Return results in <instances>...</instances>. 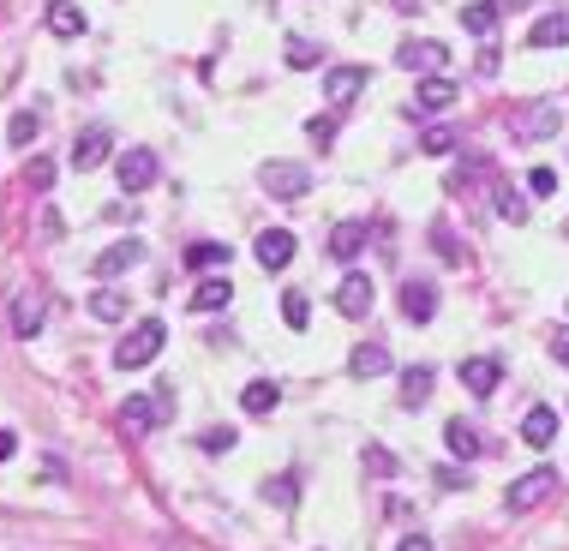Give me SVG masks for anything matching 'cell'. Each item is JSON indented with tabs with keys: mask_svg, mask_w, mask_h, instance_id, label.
Returning a JSON list of instances; mask_svg holds the SVG:
<instances>
[{
	"mask_svg": "<svg viewBox=\"0 0 569 551\" xmlns=\"http://www.w3.org/2000/svg\"><path fill=\"white\" fill-rule=\"evenodd\" d=\"M12 450H18V438H12V432H0V462H12Z\"/></svg>",
	"mask_w": 569,
	"mask_h": 551,
	"instance_id": "44",
	"label": "cell"
},
{
	"mask_svg": "<svg viewBox=\"0 0 569 551\" xmlns=\"http://www.w3.org/2000/svg\"><path fill=\"white\" fill-rule=\"evenodd\" d=\"M276 402H282V390H276V384H264V378H252V384L240 390V408H246V414H270Z\"/></svg>",
	"mask_w": 569,
	"mask_h": 551,
	"instance_id": "26",
	"label": "cell"
},
{
	"mask_svg": "<svg viewBox=\"0 0 569 551\" xmlns=\"http://www.w3.org/2000/svg\"><path fill=\"white\" fill-rule=\"evenodd\" d=\"M522 438H528L534 450H546V444L558 438V414H552V408H534V414L522 420Z\"/></svg>",
	"mask_w": 569,
	"mask_h": 551,
	"instance_id": "23",
	"label": "cell"
},
{
	"mask_svg": "<svg viewBox=\"0 0 569 551\" xmlns=\"http://www.w3.org/2000/svg\"><path fill=\"white\" fill-rule=\"evenodd\" d=\"M552 360H564V366H569V336H558V342H552Z\"/></svg>",
	"mask_w": 569,
	"mask_h": 551,
	"instance_id": "45",
	"label": "cell"
},
{
	"mask_svg": "<svg viewBox=\"0 0 569 551\" xmlns=\"http://www.w3.org/2000/svg\"><path fill=\"white\" fill-rule=\"evenodd\" d=\"M456 144H462L456 126H426V132H420V150H426V156H450Z\"/></svg>",
	"mask_w": 569,
	"mask_h": 551,
	"instance_id": "29",
	"label": "cell"
},
{
	"mask_svg": "<svg viewBox=\"0 0 569 551\" xmlns=\"http://www.w3.org/2000/svg\"><path fill=\"white\" fill-rule=\"evenodd\" d=\"M258 186H264L270 198H306V192H312V168H306V162H264V168H258Z\"/></svg>",
	"mask_w": 569,
	"mask_h": 551,
	"instance_id": "2",
	"label": "cell"
},
{
	"mask_svg": "<svg viewBox=\"0 0 569 551\" xmlns=\"http://www.w3.org/2000/svg\"><path fill=\"white\" fill-rule=\"evenodd\" d=\"M456 96H462V90H456V78L426 72V78H420V90H414V102H408V114H444Z\"/></svg>",
	"mask_w": 569,
	"mask_h": 551,
	"instance_id": "4",
	"label": "cell"
},
{
	"mask_svg": "<svg viewBox=\"0 0 569 551\" xmlns=\"http://www.w3.org/2000/svg\"><path fill=\"white\" fill-rule=\"evenodd\" d=\"M48 30L54 36H84V6L78 0H54L48 6Z\"/></svg>",
	"mask_w": 569,
	"mask_h": 551,
	"instance_id": "20",
	"label": "cell"
},
{
	"mask_svg": "<svg viewBox=\"0 0 569 551\" xmlns=\"http://www.w3.org/2000/svg\"><path fill=\"white\" fill-rule=\"evenodd\" d=\"M486 168H492V162H486V156H468V162H462V168H456V174H450V192H468V180H480V174H486Z\"/></svg>",
	"mask_w": 569,
	"mask_h": 551,
	"instance_id": "35",
	"label": "cell"
},
{
	"mask_svg": "<svg viewBox=\"0 0 569 551\" xmlns=\"http://www.w3.org/2000/svg\"><path fill=\"white\" fill-rule=\"evenodd\" d=\"M252 252H258L264 270H288V264H294V234H288V228H264Z\"/></svg>",
	"mask_w": 569,
	"mask_h": 551,
	"instance_id": "11",
	"label": "cell"
},
{
	"mask_svg": "<svg viewBox=\"0 0 569 551\" xmlns=\"http://www.w3.org/2000/svg\"><path fill=\"white\" fill-rule=\"evenodd\" d=\"M366 84H372V72H366V66H330V72H324V96H330L336 108H348Z\"/></svg>",
	"mask_w": 569,
	"mask_h": 551,
	"instance_id": "8",
	"label": "cell"
},
{
	"mask_svg": "<svg viewBox=\"0 0 569 551\" xmlns=\"http://www.w3.org/2000/svg\"><path fill=\"white\" fill-rule=\"evenodd\" d=\"M402 312H408L414 324H426V318L438 312V288H432V282H408V288H402Z\"/></svg>",
	"mask_w": 569,
	"mask_h": 551,
	"instance_id": "19",
	"label": "cell"
},
{
	"mask_svg": "<svg viewBox=\"0 0 569 551\" xmlns=\"http://www.w3.org/2000/svg\"><path fill=\"white\" fill-rule=\"evenodd\" d=\"M264 498L288 510V504H294V480H288V474H282V480H270V486H264Z\"/></svg>",
	"mask_w": 569,
	"mask_h": 551,
	"instance_id": "37",
	"label": "cell"
},
{
	"mask_svg": "<svg viewBox=\"0 0 569 551\" xmlns=\"http://www.w3.org/2000/svg\"><path fill=\"white\" fill-rule=\"evenodd\" d=\"M24 186H30V192H48V186H54V162H48V156H30V162H24Z\"/></svg>",
	"mask_w": 569,
	"mask_h": 551,
	"instance_id": "31",
	"label": "cell"
},
{
	"mask_svg": "<svg viewBox=\"0 0 569 551\" xmlns=\"http://www.w3.org/2000/svg\"><path fill=\"white\" fill-rule=\"evenodd\" d=\"M348 372H354L360 384H372V378H384V372H390V348H384V342H360V348L348 354Z\"/></svg>",
	"mask_w": 569,
	"mask_h": 551,
	"instance_id": "12",
	"label": "cell"
},
{
	"mask_svg": "<svg viewBox=\"0 0 569 551\" xmlns=\"http://www.w3.org/2000/svg\"><path fill=\"white\" fill-rule=\"evenodd\" d=\"M114 168H120V186H126V192H144V186L156 180V150H150V144H132V150H120Z\"/></svg>",
	"mask_w": 569,
	"mask_h": 551,
	"instance_id": "6",
	"label": "cell"
},
{
	"mask_svg": "<svg viewBox=\"0 0 569 551\" xmlns=\"http://www.w3.org/2000/svg\"><path fill=\"white\" fill-rule=\"evenodd\" d=\"M396 66H402V72H438V66H444V42H432V36H408V42L396 48Z\"/></svg>",
	"mask_w": 569,
	"mask_h": 551,
	"instance_id": "7",
	"label": "cell"
},
{
	"mask_svg": "<svg viewBox=\"0 0 569 551\" xmlns=\"http://www.w3.org/2000/svg\"><path fill=\"white\" fill-rule=\"evenodd\" d=\"M498 12H504V6H492V0H474V6H462V30H474V36H492V30H498Z\"/></svg>",
	"mask_w": 569,
	"mask_h": 551,
	"instance_id": "24",
	"label": "cell"
},
{
	"mask_svg": "<svg viewBox=\"0 0 569 551\" xmlns=\"http://www.w3.org/2000/svg\"><path fill=\"white\" fill-rule=\"evenodd\" d=\"M234 300V282L228 276H204L198 288H192V312H222Z\"/></svg>",
	"mask_w": 569,
	"mask_h": 551,
	"instance_id": "15",
	"label": "cell"
},
{
	"mask_svg": "<svg viewBox=\"0 0 569 551\" xmlns=\"http://www.w3.org/2000/svg\"><path fill=\"white\" fill-rule=\"evenodd\" d=\"M528 192H540V198L558 192V174H552V168H534V174H528Z\"/></svg>",
	"mask_w": 569,
	"mask_h": 551,
	"instance_id": "39",
	"label": "cell"
},
{
	"mask_svg": "<svg viewBox=\"0 0 569 551\" xmlns=\"http://www.w3.org/2000/svg\"><path fill=\"white\" fill-rule=\"evenodd\" d=\"M462 384H468L474 396H492V390L504 384V366H498L492 354H474V360H462Z\"/></svg>",
	"mask_w": 569,
	"mask_h": 551,
	"instance_id": "13",
	"label": "cell"
},
{
	"mask_svg": "<svg viewBox=\"0 0 569 551\" xmlns=\"http://www.w3.org/2000/svg\"><path fill=\"white\" fill-rule=\"evenodd\" d=\"M102 162H108V132H102V126H84V132L72 138V168L90 174V168H102Z\"/></svg>",
	"mask_w": 569,
	"mask_h": 551,
	"instance_id": "10",
	"label": "cell"
},
{
	"mask_svg": "<svg viewBox=\"0 0 569 551\" xmlns=\"http://www.w3.org/2000/svg\"><path fill=\"white\" fill-rule=\"evenodd\" d=\"M444 438H450V450H456V456H468V462L480 456V426H468V420H450V426H444Z\"/></svg>",
	"mask_w": 569,
	"mask_h": 551,
	"instance_id": "27",
	"label": "cell"
},
{
	"mask_svg": "<svg viewBox=\"0 0 569 551\" xmlns=\"http://www.w3.org/2000/svg\"><path fill=\"white\" fill-rule=\"evenodd\" d=\"M372 300H378L372 276L348 270V276H342V288H336V312H342V318H372Z\"/></svg>",
	"mask_w": 569,
	"mask_h": 551,
	"instance_id": "5",
	"label": "cell"
},
{
	"mask_svg": "<svg viewBox=\"0 0 569 551\" xmlns=\"http://www.w3.org/2000/svg\"><path fill=\"white\" fill-rule=\"evenodd\" d=\"M498 216H504V222H528V198H522L516 186H498Z\"/></svg>",
	"mask_w": 569,
	"mask_h": 551,
	"instance_id": "32",
	"label": "cell"
},
{
	"mask_svg": "<svg viewBox=\"0 0 569 551\" xmlns=\"http://www.w3.org/2000/svg\"><path fill=\"white\" fill-rule=\"evenodd\" d=\"M36 330H42V294L24 288V294L12 300V336H36Z\"/></svg>",
	"mask_w": 569,
	"mask_h": 551,
	"instance_id": "16",
	"label": "cell"
},
{
	"mask_svg": "<svg viewBox=\"0 0 569 551\" xmlns=\"http://www.w3.org/2000/svg\"><path fill=\"white\" fill-rule=\"evenodd\" d=\"M90 318L120 324V318H126V294H120V288H96V294H90Z\"/></svg>",
	"mask_w": 569,
	"mask_h": 551,
	"instance_id": "25",
	"label": "cell"
},
{
	"mask_svg": "<svg viewBox=\"0 0 569 551\" xmlns=\"http://www.w3.org/2000/svg\"><path fill=\"white\" fill-rule=\"evenodd\" d=\"M156 420H162V408H156V402H144V396H132V402L120 408V432H126V438H144Z\"/></svg>",
	"mask_w": 569,
	"mask_h": 551,
	"instance_id": "17",
	"label": "cell"
},
{
	"mask_svg": "<svg viewBox=\"0 0 569 551\" xmlns=\"http://www.w3.org/2000/svg\"><path fill=\"white\" fill-rule=\"evenodd\" d=\"M396 462H390V450H366V474H390Z\"/></svg>",
	"mask_w": 569,
	"mask_h": 551,
	"instance_id": "42",
	"label": "cell"
},
{
	"mask_svg": "<svg viewBox=\"0 0 569 551\" xmlns=\"http://www.w3.org/2000/svg\"><path fill=\"white\" fill-rule=\"evenodd\" d=\"M432 384H438V372H432V366H408V372H402V402H408V408H420V402L432 396Z\"/></svg>",
	"mask_w": 569,
	"mask_h": 551,
	"instance_id": "22",
	"label": "cell"
},
{
	"mask_svg": "<svg viewBox=\"0 0 569 551\" xmlns=\"http://www.w3.org/2000/svg\"><path fill=\"white\" fill-rule=\"evenodd\" d=\"M432 240H438V258H444V264H462V246H456V234H450L444 222L432 228Z\"/></svg>",
	"mask_w": 569,
	"mask_h": 551,
	"instance_id": "36",
	"label": "cell"
},
{
	"mask_svg": "<svg viewBox=\"0 0 569 551\" xmlns=\"http://www.w3.org/2000/svg\"><path fill=\"white\" fill-rule=\"evenodd\" d=\"M306 132H312L318 144H330V138H336V114H312V126H306Z\"/></svg>",
	"mask_w": 569,
	"mask_h": 551,
	"instance_id": "38",
	"label": "cell"
},
{
	"mask_svg": "<svg viewBox=\"0 0 569 551\" xmlns=\"http://www.w3.org/2000/svg\"><path fill=\"white\" fill-rule=\"evenodd\" d=\"M564 42H569V6L546 12V18L528 30V48H564Z\"/></svg>",
	"mask_w": 569,
	"mask_h": 551,
	"instance_id": "14",
	"label": "cell"
},
{
	"mask_svg": "<svg viewBox=\"0 0 569 551\" xmlns=\"http://www.w3.org/2000/svg\"><path fill=\"white\" fill-rule=\"evenodd\" d=\"M396 551H432V540H426V534H408V540H402Z\"/></svg>",
	"mask_w": 569,
	"mask_h": 551,
	"instance_id": "43",
	"label": "cell"
},
{
	"mask_svg": "<svg viewBox=\"0 0 569 551\" xmlns=\"http://www.w3.org/2000/svg\"><path fill=\"white\" fill-rule=\"evenodd\" d=\"M558 126H564V108H558V102H540V108H534L516 132H522V138H552Z\"/></svg>",
	"mask_w": 569,
	"mask_h": 551,
	"instance_id": "21",
	"label": "cell"
},
{
	"mask_svg": "<svg viewBox=\"0 0 569 551\" xmlns=\"http://www.w3.org/2000/svg\"><path fill=\"white\" fill-rule=\"evenodd\" d=\"M360 246H366V222H336L330 228V258H360Z\"/></svg>",
	"mask_w": 569,
	"mask_h": 551,
	"instance_id": "18",
	"label": "cell"
},
{
	"mask_svg": "<svg viewBox=\"0 0 569 551\" xmlns=\"http://www.w3.org/2000/svg\"><path fill=\"white\" fill-rule=\"evenodd\" d=\"M198 444H204V450H210V456H222V450H234V432H204V438H198Z\"/></svg>",
	"mask_w": 569,
	"mask_h": 551,
	"instance_id": "40",
	"label": "cell"
},
{
	"mask_svg": "<svg viewBox=\"0 0 569 551\" xmlns=\"http://www.w3.org/2000/svg\"><path fill=\"white\" fill-rule=\"evenodd\" d=\"M282 318H288V330H306V318H312V306H306V294H282Z\"/></svg>",
	"mask_w": 569,
	"mask_h": 551,
	"instance_id": "33",
	"label": "cell"
},
{
	"mask_svg": "<svg viewBox=\"0 0 569 551\" xmlns=\"http://www.w3.org/2000/svg\"><path fill=\"white\" fill-rule=\"evenodd\" d=\"M186 264L192 270H216V264H228V246L222 240H198V246H186Z\"/></svg>",
	"mask_w": 569,
	"mask_h": 551,
	"instance_id": "28",
	"label": "cell"
},
{
	"mask_svg": "<svg viewBox=\"0 0 569 551\" xmlns=\"http://www.w3.org/2000/svg\"><path fill=\"white\" fill-rule=\"evenodd\" d=\"M36 132H42V114H36V108H18V114H12V126H6V138H12V144H30Z\"/></svg>",
	"mask_w": 569,
	"mask_h": 551,
	"instance_id": "30",
	"label": "cell"
},
{
	"mask_svg": "<svg viewBox=\"0 0 569 551\" xmlns=\"http://www.w3.org/2000/svg\"><path fill=\"white\" fill-rule=\"evenodd\" d=\"M318 60H324V54H318V42H306V36H294V42H288V66H300V72H306V66H318Z\"/></svg>",
	"mask_w": 569,
	"mask_h": 551,
	"instance_id": "34",
	"label": "cell"
},
{
	"mask_svg": "<svg viewBox=\"0 0 569 551\" xmlns=\"http://www.w3.org/2000/svg\"><path fill=\"white\" fill-rule=\"evenodd\" d=\"M432 480H438V486H444V492H462V486H468V474H462V468H438V474H432Z\"/></svg>",
	"mask_w": 569,
	"mask_h": 551,
	"instance_id": "41",
	"label": "cell"
},
{
	"mask_svg": "<svg viewBox=\"0 0 569 551\" xmlns=\"http://www.w3.org/2000/svg\"><path fill=\"white\" fill-rule=\"evenodd\" d=\"M138 258H144V246H138V240H114L108 252H96L90 276H96V282H114V276H126V270H132Z\"/></svg>",
	"mask_w": 569,
	"mask_h": 551,
	"instance_id": "9",
	"label": "cell"
},
{
	"mask_svg": "<svg viewBox=\"0 0 569 551\" xmlns=\"http://www.w3.org/2000/svg\"><path fill=\"white\" fill-rule=\"evenodd\" d=\"M552 492H558V474H552V468H534V474H522V480L504 492V504H510V516H528V510H540Z\"/></svg>",
	"mask_w": 569,
	"mask_h": 551,
	"instance_id": "3",
	"label": "cell"
},
{
	"mask_svg": "<svg viewBox=\"0 0 569 551\" xmlns=\"http://www.w3.org/2000/svg\"><path fill=\"white\" fill-rule=\"evenodd\" d=\"M162 318H138L132 324V336H120V348H114V366L120 372H138V366H150L156 354H162Z\"/></svg>",
	"mask_w": 569,
	"mask_h": 551,
	"instance_id": "1",
	"label": "cell"
}]
</instances>
